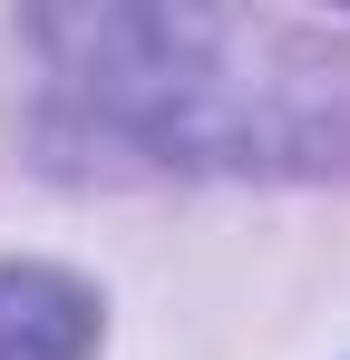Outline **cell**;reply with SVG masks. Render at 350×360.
Returning <instances> with one entry per match:
<instances>
[]
</instances>
